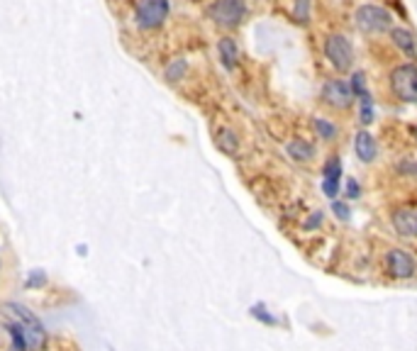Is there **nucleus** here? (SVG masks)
<instances>
[{
	"label": "nucleus",
	"mask_w": 417,
	"mask_h": 351,
	"mask_svg": "<svg viewBox=\"0 0 417 351\" xmlns=\"http://www.w3.org/2000/svg\"><path fill=\"white\" fill-rule=\"evenodd\" d=\"M354 25L366 35H381V32L393 30V15L381 6H359L354 13Z\"/></svg>",
	"instance_id": "obj_1"
},
{
	"label": "nucleus",
	"mask_w": 417,
	"mask_h": 351,
	"mask_svg": "<svg viewBox=\"0 0 417 351\" xmlns=\"http://www.w3.org/2000/svg\"><path fill=\"white\" fill-rule=\"evenodd\" d=\"M169 17V0H139L137 3V25L145 30H156Z\"/></svg>",
	"instance_id": "obj_5"
},
{
	"label": "nucleus",
	"mask_w": 417,
	"mask_h": 351,
	"mask_svg": "<svg viewBox=\"0 0 417 351\" xmlns=\"http://www.w3.org/2000/svg\"><path fill=\"white\" fill-rule=\"evenodd\" d=\"M325 56H327V61L339 71V74L352 71L354 59H357L354 44L349 42V37H344V35H329L327 40H325Z\"/></svg>",
	"instance_id": "obj_3"
},
{
	"label": "nucleus",
	"mask_w": 417,
	"mask_h": 351,
	"mask_svg": "<svg viewBox=\"0 0 417 351\" xmlns=\"http://www.w3.org/2000/svg\"><path fill=\"white\" fill-rule=\"evenodd\" d=\"M391 42H393V47H395L400 54H405V56H417V40H415V35H412L410 30H405V27H393L391 30Z\"/></svg>",
	"instance_id": "obj_11"
},
{
	"label": "nucleus",
	"mask_w": 417,
	"mask_h": 351,
	"mask_svg": "<svg viewBox=\"0 0 417 351\" xmlns=\"http://www.w3.org/2000/svg\"><path fill=\"white\" fill-rule=\"evenodd\" d=\"M322 220H325V215L322 213H313V218L305 222V229H315V227H320L322 225Z\"/></svg>",
	"instance_id": "obj_25"
},
{
	"label": "nucleus",
	"mask_w": 417,
	"mask_h": 351,
	"mask_svg": "<svg viewBox=\"0 0 417 351\" xmlns=\"http://www.w3.org/2000/svg\"><path fill=\"white\" fill-rule=\"evenodd\" d=\"M3 312H8L10 317H15V322H20L22 327H30V329L44 332V327H42L40 317H37L35 312L30 310V307L20 305V302H6V305H3Z\"/></svg>",
	"instance_id": "obj_9"
},
{
	"label": "nucleus",
	"mask_w": 417,
	"mask_h": 351,
	"mask_svg": "<svg viewBox=\"0 0 417 351\" xmlns=\"http://www.w3.org/2000/svg\"><path fill=\"white\" fill-rule=\"evenodd\" d=\"M332 213L337 215L339 220H349V205L339 203V200H332Z\"/></svg>",
	"instance_id": "obj_22"
},
{
	"label": "nucleus",
	"mask_w": 417,
	"mask_h": 351,
	"mask_svg": "<svg viewBox=\"0 0 417 351\" xmlns=\"http://www.w3.org/2000/svg\"><path fill=\"white\" fill-rule=\"evenodd\" d=\"M218 54H220V61H222L224 69L232 71L234 66H237V61H239L237 42H234L232 37H222V40L218 42Z\"/></svg>",
	"instance_id": "obj_12"
},
{
	"label": "nucleus",
	"mask_w": 417,
	"mask_h": 351,
	"mask_svg": "<svg viewBox=\"0 0 417 351\" xmlns=\"http://www.w3.org/2000/svg\"><path fill=\"white\" fill-rule=\"evenodd\" d=\"M391 90L400 103H417V64H400L388 76Z\"/></svg>",
	"instance_id": "obj_2"
},
{
	"label": "nucleus",
	"mask_w": 417,
	"mask_h": 351,
	"mask_svg": "<svg viewBox=\"0 0 417 351\" xmlns=\"http://www.w3.org/2000/svg\"><path fill=\"white\" fill-rule=\"evenodd\" d=\"M252 315H254V317H259V320H261V322H266V325H276V317L268 315L266 307H263V305H254V307H252Z\"/></svg>",
	"instance_id": "obj_21"
},
{
	"label": "nucleus",
	"mask_w": 417,
	"mask_h": 351,
	"mask_svg": "<svg viewBox=\"0 0 417 351\" xmlns=\"http://www.w3.org/2000/svg\"><path fill=\"white\" fill-rule=\"evenodd\" d=\"M376 120V110H373V98L371 93H363L359 95V122L363 124V127H368V124Z\"/></svg>",
	"instance_id": "obj_15"
},
{
	"label": "nucleus",
	"mask_w": 417,
	"mask_h": 351,
	"mask_svg": "<svg viewBox=\"0 0 417 351\" xmlns=\"http://www.w3.org/2000/svg\"><path fill=\"white\" fill-rule=\"evenodd\" d=\"M313 127L322 139H334V137H337V127H334V124L329 122V120H325V117H315Z\"/></svg>",
	"instance_id": "obj_19"
},
{
	"label": "nucleus",
	"mask_w": 417,
	"mask_h": 351,
	"mask_svg": "<svg viewBox=\"0 0 417 351\" xmlns=\"http://www.w3.org/2000/svg\"><path fill=\"white\" fill-rule=\"evenodd\" d=\"M244 15H247V6L244 0H215V6L210 8V17L215 25L232 30V27L242 25Z\"/></svg>",
	"instance_id": "obj_4"
},
{
	"label": "nucleus",
	"mask_w": 417,
	"mask_h": 351,
	"mask_svg": "<svg viewBox=\"0 0 417 351\" xmlns=\"http://www.w3.org/2000/svg\"><path fill=\"white\" fill-rule=\"evenodd\" d=\"M215 144H218V149L222 154H227V156H234V154H237V149H239V137L232 132V129L222 127L218 132V137H215Z\"/></svg>",
	"instance_id": "obj_14"
},
{
	"label": "nucleus",
	"mask_w": 417,
	"mask_h": 351,
	"mask_svg": "<svg viewBox=\"0 0 417 351\" xmlns=\"http://www.w3.org/2000/svg\"><path fill=\"white\" fill-rule=\"evenodd\" d=\"M322 193L334 200L339 195V183H334V181H322Z\"/></svg>",
	"instance_id": "obj_23"
},
{
	"label": "nucleus",
	"mask_w": 417,
	"mask_h": 351,
	"mask_svg": "<svg viewBox=\"0 0 417 351\" xmlns=\"http://www.w3.org/2000/svg\"><path fill=\"white\" fill-rule=\"evenodd\" d=\"M386 271L393 278H412L417 271V263L405 249H391L386 254Z\"/></svg>",
	"instance_id": "obj_7"
},
{
	"label": "nucleus",
	"mask_w": 417,
	"mask_h": 351,
	"mask_svg": "<svg viewBox=\"0 0 417 351\" xmlns=\"http://www.w3.org/2000/svg\"><path fill=\"white\" fill-rule=\"evenodd\" d=\"M288 156L298 163H303V161L308 163L315 158V147L308 142V139H293V142H288Z\"/></svg>",
	"instance_id": "obj_13"
},
{
	"label": "nucleus",
	"mask_w": 417,
	"mask_h": 351,
	"mask_svg": "<svg viewBox=\"0 0 417 351\" xmlns=\"http://www.w3.org/2000/svg\"><path fill=\"white\" fill-rule=\"evenodd\" d=\"M310 17H313V0H295L293 20L298 25H310Z\"/></svg>",
	"instance_id": "obj_16"
},
{
	"label": "nucleus",
	"mask_w": 417,
	"mask_h": 351,
	"mask_svg": "<svg viewBox=\"0 0 417 351\" xmlns=\"http://www.w3.org/2000/svg\"><path fill=\"white\" fill-rule=\"evenodd\" d=\"M186 71H188V61H186V59H176V61H171V64L166 66L164 76H166V81H171V83H176V81L183 79Z\"/></svg>",
	"instance_id": "obj_18"
},
{
	"label": "nucleus",
	"mask_w": 417,
	"mask_h": 351,
	"mask_svg": "<svg viewBox=\"0 0 417 351\" xmlns=\"http://www.w3.org/2000/svg\"><path fill=\"white\" fill-rule=\"evenodd\" d=\"M393 227L402 237H417V205L395 210L393 213Z\"/></svg>",
	"instance_id": "obj_8"
},
{
	"label": "nucleus",
	"mask_w": 417,
	"mask_h": 351,
	"mask_svg": "<svg viewBox=\"0 0 417 351\" xmlns=\"http://www.w3.org/2000/svg\"><path fill=\"white\" fill-rule=\"evenodd\" d=\"M322 176H325L322 181H334V183H339V181H342V158L339 156L329 158L322 168Z\"/></svg>",
	"instance_id": "obj_17"
},
{
	"label": "nucleus",
	"mask_w": 417,
	"mask_h": 351,
	"mask_svg": "<svg viewBox=\"0 0 417 351\" xmlns=\"http://www.w3.org/2000/svg\"><path fill=\"white\" fill-rule=\"evenodd\" d=\"M32 273H35V276H32L30 278V281H27V286H44V283H47V276H44V273H42V271H32Z\"/></svg>",
	"instance_id": "obj_26"
},
{
	"label": "nucleus",
	"mask_w": 417,
	"mask_h": 351,
	"mask_svg": "<svg viewBox=\"0 0 417 351\" xmlns=\"http://www.w3.org/2000/svg\"><path fill=\"white\" fill-rule=\"evenodd\" d=\"M322 103L332 110H349L354 105V93L349 81L344 79H329L322 85Z\"/></svg>",
	"instance_id": "obj_6"
},
{
	"label": "nucleus",
	"mask_w": 417,
	"mask_h": 351,
	"mask_svg": "<svg viewBox=\"0 0 417 351\" xmlns=\"http://www.w3.org/2000/svg\"><path fill=\"white\" fill-rule=\"evenodd\" d=\"M349 85H352L354 98H359V95L368 93V88H366V74H363V71H354L352 81H349Z\"/></svg>",
	"instance_id": "obj_20"
},
{
	"label": "nucleus",
	"mask_w": 417,
	"mask_h": 351,
	"mask_svg": "<svg viewBox=\"0 0 417 351\" xmlns=\"http://www.w3.org/2000/svg\"><path fill=\"white\" fill-rule=\"evenodd\" d=\"M412 137H415V142H417V124L412 127Z\"/></svg>",
	"instance_id": "obj_27"
},
{
	"label": "nucleus",
	"mask_w": 417,
	"mask_h": 351,
	"mask_svg": "<svg viewBox=\"0 0 417 351\" xmlns=\"http://www.w3.org/2000/svg\"><path fill=\"white\" fill-rule=\"evenodd\" d=\"M347 198H352V200L361 198V188H359V183L354 179H347Z\"/></svg>",
	"instance_id": "obj_24"
},
{
	"label": "nucleus",
	"mask_w": 417,
	"mask_h": 351,
	"mask_svg": "<svg viewBox=\"0 0 417 351\" xmlns=\"http://www.w3.org/2000/svg\"><path fill=\"white\" fill-rule=\"evenodd\" d=\"M354 152H357L359 161L371 163L378 154V144H376V139H373V134L366 132V129L357 132V137H354Z\"/></svg>",
	"instance_id": "obj_10"
}]
</instances>
